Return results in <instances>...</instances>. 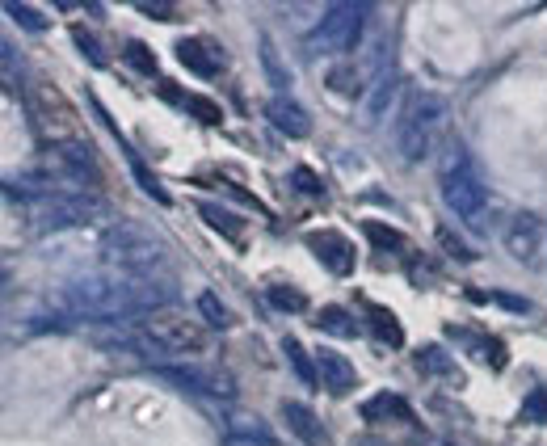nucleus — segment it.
Instances as JSON below:
<instances>
[{"label":"nucleus","mask_w":547,"mask_h":446,"mask_svg":"<svg viewBox=\"0 0 547 446\" xmlns=\"http://www.w3.org/2000/svg\"><path fill=\"white\" fill-rule=\"evenodd\" d=\"M177 299V278L169 270H110V274H76L51 303L64 316L97 320V324H123L139 312H156Z\"/></svg>","instance_id":"obj_1"},{"label":"nucleus","mask_w":547,"mask_h":446,"mask_svg":"<svg viewBox=\"0 0 547 446\" xmlns=\"http://www.w3.org/2000/svg\"><path fill=\"white\" fill-rule=\"evenodd\" d=\"M438 186H442V198H447V207L459 215V223H468L476 236L489 232V194H484V181L472 165L468 148L451 139L447 148H442V169H438Z\"/></svg>","instance_id":"obj_2"},{"label":"nucleus","mask_w":547,"mask_h":446,"mask_svg":"<svg viewBox=\"0 0 547 446\" xmlns=\"http://www.w3.org/2000/svg\"><path fill=\"white\" fill-rule=\"evenodd\" d=\"M442 118H447V101H442L438 93H413L409 101H404V110L396 118V148L409 165H417V160H425L434 152Z\"/></svg>","instance_id":"obj_3"},{"label":"nucleus","mask_w":547,"mask_h":446,"mask_svg":"<svg viewBox=\"0 0 547 446\" xmlns=\"http://www.w3.org/2000/svg\"><path fill=\"white\" fill-rule=\"evenodd\" d=\"M101 257L114 270H160L165 266V240L144 223H114L101 236Z\"/></svg>","instance_id":"obj_4"},{"label":"nucleus","mask_w":547,"mask_h":446,"mask_svg":"<svg viewBox=\"0 0 547 446\" xmlns=\"http://www.w3.org/2000/svg\"><path fill=\"white\" fill-rule=\"evenodd\" d=\"M97 211H101V202L89 198V194H76V190H51V194H43V198L26 202L30 228H34L38 236L76 228V223H89Z\"/></svg>","instance_id":"obj_5"},{"label":"nucleus","mask_w":547,"mask_h":446,"mask_svg":"<svg viewBox=\"0 0 547 446\" xmlns=\"http://www.w3.org/2000/svg\"><path fill=\"white\" fill-rule=\"evenodd\" d=\"M367 9L371 5H354V0H341V5H329L320 17V26L308 34V51L312 55H337V51H350L362 26H367Z\"/></svg>","instance_id":"obj_6"},{"label":"nucleus","mask_w":547,"mask_h":446,"mask_svg":"<svg viewBox=\"0 0 547 446\" xmlns=\"http://www.w3.org/2000/svg\"><path fill=\"white\" fill-rule=\"evenodd\" d=\"M144 333L160 346V354H194L202 350V329L194 320H181L169 312H156L144 320Z\"/></svg>","instance_id":"obj_7"},{"label":"nucleus","mask_w":547,"mask_h":446,"mask_svg":"<svg viewBox=\"0 0 547 446\" xmlns=\"http://www.w3.org/2000/svg\"><path fill=\"white\" fill-rule=\"evenodd\" d=\"M160 379L177 383V388H190L198 396H211V400H232L236 396V383L224 371H202V367H156Z\"/></svg>","instance_id":"obj_8"},{"label":"nucleus","mask_w":547,"mask_h":446,"mask_svg":"<svg viewBox=\"0 0 547 446\" xmlns=\"http://www.w3.org/2000/svg\"><path fill=\"white\" fill-rule=\"evenodd\" d=\"M505 249H510L514 261H526V266L539 261V249H543V223H539V215L518 211L510 219V228H505Z\"/></svg>","instance_id":"obj_9"},{"label":"nucleus","mask_w":547,"mask_h":446,"mask_svg":"<svg viewBox=\"0 0 547 446\" xmlns=\"http://www.w3.org/2000/svg\"><path fill=\"white\" fill-rule=\"evenodd\" d=\"M308 249L316 253V261L329 274H337V278L354 274V245L341 232H312L308 236Z\"/></svg>","instance_id":"obj_10"},{"label":"nucleus","mask_w":547,"mask_h":446,"mask_svg":"<svg viewBox=\"0 0 547 446\" xmlns=\"http://www.w3.org/2000/svg\"><path fill=\"white\" fill-rule=\"evenodd\" d=\"M177 59H181V68H190V76H202V80H215V72L224 68V51L211 38H181Z\"/></svg>","instance_id":"obj_11"},{"label":"nucleus","mask_w":547,"mask_h":446,"mask_svg":"<svg viewBox=\"0 0 547 446\" xmlns=\"http://www.w3.org/2000/svg\"><path fill=\"white\" fill-rule=\"evenodd\" d=\"M266 118H270V123H274L282 135H295V139L312 135V114L303 110L295 97H287V93H278V97L266 101Z\"/></svg>","instance_id":"obj_12"},{"label":"nucleus","mask_w":547,"mask_h":446,"mask_svg":"<svg viewBox=\"0 0 547 446\" xmlns=\"http://www.w3.org/2000/svg\"><path fill=\"white\" fill-rule=\"evenodd\" d=\"M282 421L291 425V434H295L303 446H329V430H324V421L308 409V404L282 400Z\"/></svg>","instance_id":"obj_13"},{"label":"nucleus","mask_w":547,"mask_h":446,"mask_svg":"<svg viewBox=\"0 0 547 446\" xmlns=\"http://www.w3.org/2000/svg\"><path fill=\"white\" fill-rule=\"evenodd\" d=\"M316 371H320V383L329 388L333 396H346L354 383H358V375H354V367L346 358H341L337 350H320L316 354Z\"/></svg>","instance_id":"obj_14"},{"label":"nucleus","mask_w":547,"mask_h":446,"mask_svg":"<svg viewBox=\"0 0 547 446\" xmlns=\"http://www.w3.org/2000/svg\"><path fill=\"white\" fill-rule=\"evenodd\" d=\"M396 89H400V72H396V68H388V72L375 76V85H371V93H367V118H371V123H379V118L388 114Z\"/></svg>","instance_id":"obj_15"},{"label":"nucleus","mask_w":547,"mask_h":446,"mask_svg":"<svg viewBox=\"0 0 547 446\" xmlns=\"http://www.w3.org/2000/svg\"><path fill=\"white\" fill-rule=\"evenodd\" d=\"M367 329H371V337L379 341V346H388V350H400V346H404V324H400L388 308H371V312H367Z\"/></svg>","instance_id":"obj_16"},{"label":"nucleus","mask_w":547,"mask_h":446,"mask_svg":"<svg viewBox=\"0 0 547 446\" xmlns=\"http://www.w3.org/2000/svg\"><path fill=\"white\" fill-rule=\"evenodd\" d=\"M362 417H367V421H392V417L409 421V417H413V409H409V400H404V396L379 392V396H371L367 404H362Z\"/></svg>","instance_id":"obj_17"},{"label":"nucleus","mask_w":547,"mask_h":446,"mask_svg":"<svg viewBox=\"0 0 547 446\" xmlns=\"http://www.w3.org/2000/svg\"><path fill=\"white\" fill-rule=\"evenodd\" d=\"M228 430L236 442H261V446H274V434L270 425L261 417H240V413H228Z\"/></svg>","instance_id":"obj_18"},{"label":"nucleus","mask_w":547,"mask_h":446,"mask_svg":"<svg viewBox=\"0 0 547 446\" xmlns=\"http://www.w3.org/2000/svg\"><path fill=\"white\" fill-rule=\"evenodd\" d=\"M282 358L291 362V371H295L299 383H308V388H312V383H320V371H316V362L308 358V350H303V341H295V337L282 341Z\"/></svg>","instance_id":"obj_19"},{"label":"nucleus","mask_w":547,"mask_h":446,"mask_svg":"<svg viewBox=\"0 0 547 446\" xmlns=\"http://www.w3.org/2000/svg\"><path fill=\"white\" fill-rule=\"evenodd\" d=\"M316 329L320 333H329V337H354L358 333V324H354V316L346 312V308H337V303H329L320 316H316Z\"/></svg>","instance_id":"obj_20"},{"label":"nucleus","mask_w":547,"mask_h":446,"mask_svg":"<svg viewBox=\"0 0 547 446\" xmlns=\"http://www.w3.org/2000/svg\"><path fill=\"white\" fill-rule=\"evenodd\" d=\"M362 232H367L375 240V249H383V253H404V249H409V236L388 228V223H379V219H367V223H362Z\"/></svg>","instance_id":"obj_21"},{"label":"nucleus","mask_w":547,"mask_h":446,"mask_svg":"<svg viewBox=\"0 0 547 446\" xmlns=\"http://www.w3.org/2000/svg\"><path fill=\"white\" fill-rule=\"evenodd\" d=\"M261 64H266V76H270L274 89H287V85H291V68L282 64V55H278V47H274L270 34H261Z\"/></svg>","instance_id":"obj_22"},{"label":"nucleus","mask_w":547,"mask_h":446,"mask_svg":"<svg viewBox=\"0 0 547 446\" xmlns=\"http://www.w3.org/2000/svg\"><path fill=\"white\" fill-rule=\"evenodd\" d=\"M413 362H417L425 375H455V358L442 350V346H421V350L413 354Z\"/></svg>","instance_id":"obj_23"},{"label":"nucleus","mask_w":547,"mask_h":446,"mask_svg":"<svg viewBox=\"0 0 547 446\" xmlns=\"http://www.w3.org/2000/svg\"><path fill=\"white\" fill-rule=\"evenodd\" d=\"M266 299L278 312H308V295H303L299 287H282V282H274V287L266 291Z\"/></svg>","instance_id":"obj_24"},{"label":"nucleus","mask_w":547,"mask_h":446,"mask_svg":"<svg viewBox=\"0 0 547 446\" xmlns=\"http://www.w3.org/2000/svg\"><path fill=\"white\" fill-rule=\"evenodd\" d=\"M198 312H202V320H207L211 329H228V324H232V316H228V308H224V299L211 295V291L198 295Z\"/></svg>","instance_id":"obj_25"},{"label":"nucleus","mask_w":547,"mask_h":446,"mask_svg":"<svg viewBox=\"0 0 547 446\" xmlns=\"http://www.w3.org/2000/svg\"><path fill=\"white\" fill-rule=\"evenodd\" d=\"M198 215H202V219H207V223H211V228H219V232H228L232 240H240V236H245V223H240L236 215H224V211H219V207H207V202H202V207H198Z\"/></svg>","instance_id":"obj_26"},{"label":"nucleus","mask_w":547,"mask_h":446,"mask_svg":"<svg viewBox=\"0 0 547 446\" xmlns=\"http://www.w3.org/2000/svg\"><path fill=\"white\" fill-rule=\"evenodd\" d=\"M72 38H76V47H80V55H85L89 59V64L93 68H106L110 64V55L106 51H101V43H97V38L85 30V26H72Z\"/></svg>","instance_id":"obj_27"},{"label":"nucleus","mask_w":547,"mask_h":446,"mask_svg":"<svg viewBox=\"0 0 547 446\" xmlns=\"http://www.w3.org/2000/svg\"><path fill=\"white\" fill-rule=\"evenodd\" d=\"M131 156V169H135V181H139V190H144L148 198H156V202H169V194H165V186H160V181L148 173V165H144V160H139L135 152H127Z\"/></svg>","instance_id":"obj_28"},{"label":"nucleus","mask_w":547,"mask_h":446,"mask_svg":"<svg viewBox=\"0 0 547 446\" xmlns=\"http://www.w3.org/2000/svg\"><path fill=\"white\" fill-rule=\"evenodd\" d=\"M127 64L139 72V76H160V64H156V55L144 47V43H127Z\"/></svg>","instance_id":"obj_29"},{"label":"nucleus","mask_w":547,"mask_h":446,"mask_svg":"<svg viewBox=\"0 0 547 446\" xmlns=\"http://www.w3.org/2000/svg\"><path fill=\"white\" fill-rule=\"evenodd\" d=\"M5 13H9L13 22L22 26V30H34V34H43V30H47V17H43V13H34L30 5H17V0H9Z\"/></svg>","instance_id":"obj_30"},{"label":"nucleus","mask_w":547,"mask_h":446,"mask_svg":"<svg viewBox=\"0 0 547 446\" xmlns=\"http://www.w3.org/2000/svg\"><path fill=\"white\" fill-rule=\"evenodd\" d=\"M489 303H493V308H501V312H510V316H531V312H535V303H531V299L510 295V291H493Z\"/></svg>","instance_id":"obj_31"},{"label":"nucleus","mask_w":547,"mask_h":446,"mask_svg":"<svg viewBox=\"0 0 547 446\" xmlns=\"http://www.w3.org/2000/svg\"><path fill=\"white\" fill-rule=\"evenodd\" d=\"M522 421H531V425L547 421V392H531L522 400Z\"/></svg>","instance_id":"obj_32"},{"label":"nucleus","mask_w":547,"mask_h":446,"mask_svg":"<svg viewBox=\"0 0 547 446\" xmlns=\"http://www.w3.org/2000/svg\"><path fill=\"white\" fill-rule=\"evenodd\" d=\"M291 186L303 190V194H312V198H324V181H316V173H312V169H303V165L291 173Z\"/></svg>","instance_id":"obj_33"},{"label":"nucleus","mask_w":547,"mask_h":446,"mask_svg":"<svg viewBox=\"0 0 547 446\" xmlns=\"http://www.w3.org/2000/svg\"><path fill=\"white\" fill-rule=\"evenodd\" d=\"M186 110H190L194 118H202V123H211V127L219 123V118H224V114H219V110L211 106V101H207V97H190V101H186Z\"/></svg>","instance_id":"obj_34"},{"label":"nucleus","mask_w":547,"mask_h":446,"mask_svg":"<svg viewBox=\"0 0 547 446\" xmlns=\"http://www.w3.org/2000/svg\"><path fill=\"white\" fill-rule=\"evenodd\" d=\"M135 9L144 13V17H160V22H169V17H173V5H169V0H139Z\"/></svg>","instance_id":"obj_35"},{"label":"nucleus","mask_w":547,"mask_h":446,"mask_svg":"<svg viewBox=\"0 0 547 446\" xmlns=\"http://www.w3.org/2000/svg\"><path fill=\"white\" fill-rule=\"evenodd\" d=\"M5 76L17 80V51H13V43H5Z\"/></svg>","instance_id":"obj_36"},{"label":"nucleus","mask_w":547,"mask_h":446,"mask_svg":"<svg viewBox=\"0 0 547 446\" xmlns=\"http://www.w3.org/2000/svg\"><path fill=\"white\" fill-rule=\"evenodd\" d=\"M413 282H417V287L430 282V266H425V261H413Z\"/></svg>","instance_id":"obj_37"}]
</instances>
